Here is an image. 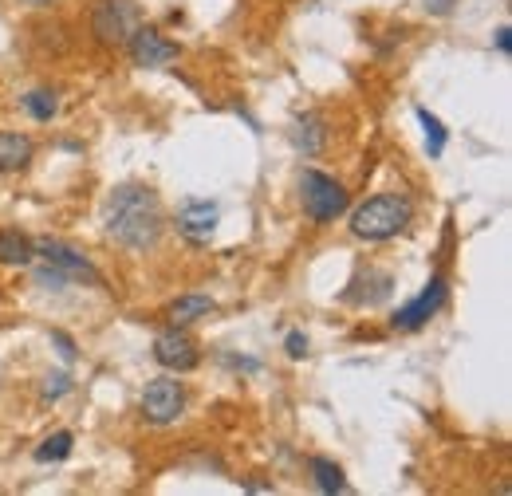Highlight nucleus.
<instances>
[{
	"label": "nucleus",
	"mask_w": 512,
	"mask_h": 496,
	"mask_svg": "<svg viewBox=\"0 0 512 496\" xmlns=\"http://www.w3.org/2000/svg\"><path fill=\"white\" fill-rule=\"evenodd\" d=\"M103 225L107 233L130 252H146L162 241V229H166V213H162V201L150 186H138L127 182L119 186L107 205H103Z\"/></svg>",
	"instance_id": "obj_1"
},
{
	"label": "nucleus",
	"mask_w": 512,
	"mask_h": 496,
	"mask_svg": "<svg viewBox=\"0 0 512 496\" xmlns=\"http://www.w3.org/2000/svg\"><path fill=\"white\" fill-rule=\"evenodd\" d=\"M410 213L414 209L402 193H379L351 213V233L359 241H390L410 225Z\"/></svg>",
	"instance_id": "obj_2"
},
{
	"label": "nucleus",
	"mask_w": 512,
	"mask_h": 496,
	"mask_svg": "<svg viewBox=\"0 0 512 496\" xmlns=\"http://www.w3.org/2000/svg\"><path fill=\"white\" fill-rule=\"evenodd\" d=\"M300 201H304V213L316 225H327L339 213H347V189L339 186L335 178L320 174V170H304V178H300Z\"/></svg>",
	"instance_id": "obj_3"
},
{
	"label": "nucleus",
	"mask_w": 512,
	"mask_h": 496,
	"mask_svg": "<svg viewBox=\"0 0 512 496\" xmlns=\"http://www.w3.org/2000/svg\"><path fill=\"white\" fill-rule=\"evenodd\" d=\"M134 28H138V4L134 0H99L91 12V32L103 48H123Z\"/></svg>",
	"instance_id": "obj_4"
},
{
	"label": "nucleus",
	"mask_w": 512,
	"mask_h": 496,
	"mask_svg": "<svg viewBox=\"0 0 512 496\" xmlns=\"http://www.w3.org/2000/svg\"><path fill=\"white\" fill-rule=\"evenodd\" d=\"M186 414V386L174 374H162L154 382H146L142 390V418L154 426H170Z\"/></svg>",
	"instance_id": "obj_5"
},
{
	"label": "nucleus",
	"mask_w": 512,
	"mask_h": 496,
	"mask_svg": "<svg viewBox=\"0 0 512 496\" xmlns=\"http://www.w3.org/2000/svg\"><path fill=\"white\" fill-rule=\"evenodd\" d=\"M36 248V256L48 264V268H56V272H64L71 284H103V276H99V268L79 252V248L64 245V241H52V237H44V241H32Z\"/></svg>",
	"instance_id": "obj_6"
},
{
	"label": "nucleus",
	"mask_w": 512,
	"mask_h": 496,
	"mask_svg": "<svg viewBox=\"0 0 512 496\" xmlns=\"http://www.w3.org/2000/svg\"><path fill=\"white\" fill-rule=\"evenodd\" d=\"M154 359H158V367H166L170 374H186L201 363V351H197L190 331H182V327L174 323L170 331H162V335L154 339Z\"/></svg>",
	"instance_id": "obj_7"
},
{
	"label": "nucleus",
	"mask_w": 512,
	"mask_h": 496,
	"mask_svg": "<svg viewBox=\"0 0 512 496\" xmlns=\"http://www.w3.org/2000/svg\"><path fill=\"white\" fill-rule=\"evenodd\" d=\"M130 48V60H134V67H146V71H154V67H166V63L178 60V44L174 40H166L158 28H134L127 40Z\"/></svg>",
	"instance_id": "obj_8"
},
{
	"label": "nucleus",
	"mask_w": 512,
	"mask_h": 496,
	"mask_svg": "<svg viewBox=\"0 0 512 496\" xmlns=\"http://www.w3.org/2000/svg\"><path fill=\"white\" fill-rule=\"evenodd\" d=\"M442 304H446V280L442 276H434L426 288H422V296L418 300H410L406 308L394 311V331H418V327H426L438 311H442Z\"/></svg>",
	"instance_id": "obj_9"
},
{
	"label": "nucleus",
	"mask_w": 512,
	"mask_h": 496,
	"mask_svg": "<svg viewBox=\"0 0 512 496\" xmlns=\"http://www.w3.org/2000/svg\"><path fill=\"white\" fill-rule=\"evenodd\" d=\"M217 221H221V209H217L213 201H201V197H193V201H186V205L178 209V229H182V237H190L197 245L213 237Z\"/></svg>",
	"instance_id": "obj_10"
},
{
	"label": "nucleus",
	"mask_w": 512,
	"mask_h": 496,
	"mask_svg": "<svg viewBox=\"0 0 512 496\" xmlns=\"http://www.w3.org/2000/svg\"><path fill=\"white\" fill-rule=\"evenodd\" d=\"M292 142H296L300 154L316 158V154L323 150V142H327V123H323V115H316V111L300 115V119L292 123Z\"/></svg>",
	"instance_id": "obj_11"
},
{
	"label": "nucleus",
	"mask_w": 512,
	"mask_h": 496,
	"mask_svg": "<svg viewBox=\"0 0 512 496\" xmlns=\"http://www.w3.org/2000/svg\"><path fill=\"white\" fill-rule=\"evenodd\" d=\"M32 138L24 134H12V130H0V174H16L32 162Z\"/></svg>",
	"instance_id": "obj_12"
},
{
	"label": "nucleus",
	"mask_w": 512,
	"mask_h": 496,
	"mask_svg": "<svg viewBox=\"0 0 512 496\" xmlns=\"http://www.w3.org/2000/svg\"><path fill=\"white\" fill-rule=\"evenodd\" d=\"M36 260V248L32 241L20 233V229H0V264H12V268H24Z\"/></svg>",
	"instance_id": "obj_13"
},
{
	"label": "nucleus",
	"mask_w": 512,
	"mask_h": 496,
	"mask_svg": "<svg viewBox=\"0 0 512 496\" xmlns=\"http://www.w3.org/2000/svg\"><path fill=\"white\" fill-rule=\"evenodd\" d=\"M312 477H316V489L320 493H347V481H343V469L327 457H312Z\"/></svg>",
	"instance_id": "obj_14"
},
{
	"label": "nucleus",
	"mask_w": 512,
	"mask_h": 496,
	"mask_svg": "<svg viewBox=\"0 0 512 496\" xmlns=\"http://www.w3.org/2000/svg\"><path fill=\"white\" fill-rule=\"evenodd\" d=\"M217 308L209 296H182V300H174L170 304V319L178 323V327H186L193 319H201V315H209V311Z\"/></svg>",
	"instance_id": "obj_15"
},
{
	"label": "nucleus",
	"mask_w": 512,
	"mask_h": 496,
	"mask_svg": "<svg viewBox=\"0 0 512 496\" xmlns=\"http://www.w3.org/2000/svg\"><path fill=\"white\" fill-rule=\"evenodd\" d=\"M24 111H28L36 123H52L56 111H60V103H56L52 91H28V95H24Z\"/></svg>",
	"instance_id": "obj_16"
},
{
	"label": "nucleus",
	"mask_w": 512,
	"mask_h": 496,
	"mask_svg": "<svg viewBox=\"0 0 512 496\" xmlns=\"http://www.w3.org/2000/svg\"><path fill=\"white\" fill-rule=\"evenodd\" d=\"M418 123L426 130V150H430V158H442V150H446V126H442V119H434L426 107H418Z\"/></svg>",
	"instance_id": "obj_17"
},
{
	"label": "nucleus",
	"mask_w": 512,
	"mask_h": 496,
	"mask_svg": "<svg viewBox=\"0 0 512 496\" xmlns=\"http://www.w3.org/2000/svg\"><path fill=\"white\" fill-rule=\"evenodd\" d=\"M71 441H75V437L67 434V430L52 434L40 449H36V461H40V465H48V461H64L67 453H71Z\"/></svg>",
	"instance_id": "obj_18"
},
{
	"label": "nucleus",
	"mask_w": 512,
	"mask_h": 496,
	"mask_svg": "<svg viewBox=\"0 0 512 496\" xmlns=\"http://www.w3.org/2000/svg\"><path fill=\"white\" fill-rule=\"evenodd\" d=\"M67 390H71V374L67 371H56V374H48V378H44V398H48V402L64 398Z\"/></svg>",
	"instance_id": "obj_19"
},
{
	"label": "nucleus",
	"mask_w": 512,
	"mask_h": 496,
	"mask_svg": "<svg viewBox=\"0 0 512 496\" xmlns=\"http://www.w3.org/2000/svg\"><path fill=\"white\" fill-rule=\"evenodd\" d=\"M284 347H288V355H292V359H304V355H308V339H304L300 331H292V335L284 339Z\"/></svg>",
	"instance_id": "obj_20"
},
{
	"label": "nucleus",
	"mask_w": 512,
	"mask_h": 496,
	"mask_svg": "<svg viewBox=\"0 0 512 496\" xmlns=\"http://www.w3.org/2000/svg\"><path fill=\"white\" fill-rule=\"evenodd\" d=\"M52 343L60 347V359H64V363H71V359H75V343L67 339L64 331H52Z\"/></svg>",
	"instance_id": "obj_21"
},
{
	"label": "nucleus",
	"mask_w": 512,
	"mask_h": 496,
	"mask_svg": "<svg viewBox=\"0 0 512 496\" xmlns=\"http://www.w3.org/2000/svg\"><path fill=\"white\" fill-rule=\"evenodd\" d=\"M509 36H512L509 28H497V48H501L505 56H509V52H512V40H509Z\"/></svg>",
	"instance_id": "obj_22"
},
{
	"label": "nucleus",
	"mask_w": 512,
	"mask_h": 496,
	"mask_svg": "<svg viewBox=\"0 0 512 496\" xmlns=\"http://www.w3.org/2000/svg\"><path fill=\"white\" fill-rule=\"evenodd\" d=\"M426 8H434V12H449V8H453V0H434V4H426Z\"/></svg>",
	"instance_id": "obj_23"
},
{
	"label": "nucleus",
	"mask_w": 512,
	"mask_h": 496,
	"mask_svg": "<svg viewBox=\"0 0 512 496\" xmlns=\"http://www.w3.org/2000/svg\"><path fill=\"white\" fill-rule=\"evenodd\" d=\"M20 4H28V8H48V4H56V0H20Z\"/></svg>",
	"instance_id": "obj_24"
}]
</instances>
